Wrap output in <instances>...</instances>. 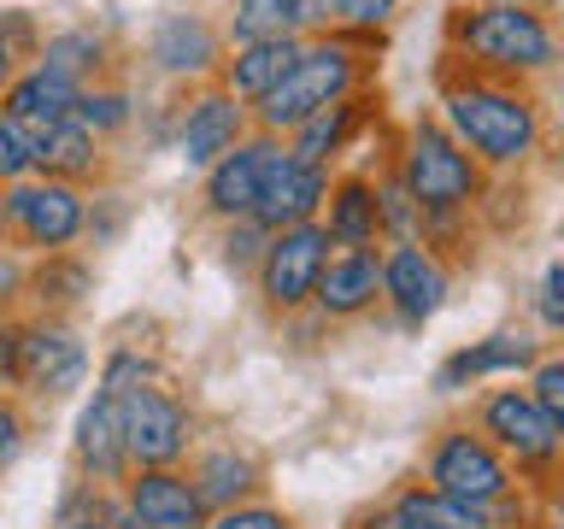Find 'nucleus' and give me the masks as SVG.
<instances>
[{
  "label": "nucleus",
  "mask_w": 564,
  "mask_h": 529,
  "mask_svg": "<svg viewBox=\"0 0 564 529\" xmlns=\"http://www.w3.org/2000/svg\"><path fill=\"white\" fill-rule=\"evenodd\" d=\"M253 136V112L224 95L218 83H200L188 95H176V112H171V153L183 159L188 171H206L236 148V141Z\"/></svg>",
  "instance_id": "13"
},
{
  "label": "nucleus",
  "mask_w": 564,
  "mask_h": 529,
  "mask_svg": "<svg viewBox=\"0 0 564 529\" xmlns=\"http://www.w3.org/2000/svg\"><path fill=\"white\" fill-rule=\"evenodd\" d=\"M329 176L324 165H306L289 141H276V153L264 159V176H259V201H253V224L264 236L276 229H294V224H317V212L329 201Z\"/></svg>",
  "instance_id": "15"
},
{
  "label": "nucleus",
  "mask_w": 564,
  "mask_h": 529,
  "mask_svg": "<svg viewBox=\"0 0 564 529\" xmlns=\"http://www.w3.org/2000/svg\"><path fill=\"white\" fill-rule=\"evenodd\" d=\"M141 53H148V71L159 83H171V88H200V83H218V65H224V24H218V12H206V7H165V12H153V24L148 35H141Z\"/></svg>",
  "instance_id": "9"
},
{
  "label": "nucleus",
  "mask_w": 564,
  "mask_h": 529,
  "mask_svg": "<svg viewBox=\"0 0 564 529\" xmlns=\"http://www.w3.org/2000/svg\"><path fill=\"white\" fill-rule=\"evenodd\" d=\"M529 312H535V330L564 335V259H553L535 277V294H529Z\"/></svg>",
  "instance_id": "40"
},
{
  "label": "nucleus",
  "mask_w": 564,
  "mask_h": 529,
  "mask_svg": "<svg viewBox=\"0 0 564 529\" xmlns=\"http://www.w3.org/2000/svg\"><path fill=\"white\" fill-rule=\"evenodd\" d=\"M18 330H24V312L0 306V395H18Z\"/></svg>",
  "instance_id": "41"
},
{
  "label": "nucleus",
  "mask_w": 564,
  "mask_h": 529,
  "mask_svg": "<svg viewBox=\"0 0 564 529\" xmlns=\"http://www.w3.org/2000/svg\"><path fill=\"white\" fill-rule=\"evenodd\" d=\"M264 229L247 218V224H224L218 229V259H224V271H236V277H247L253 282V271H259V259H264Z\"/></svg>",
  "instance_id": "35"
},
{
  "label": "nucleus",
  "mask_w": 564,
  "mask_h": 529,
  "mask_svg": "<svg viewBox=\"0 0 564 529\" xmlns=\"http://www.w3.org/2000/svg\"><path fill=\"white\" fill-rule=\"evenodd\" d=\"M523 382H529V395L546 406V418L558 423V441H564V347L558 353H541L535 370H529Z\"/></svg>",
  "instance_id": "38"
},
{
  "label": "nucleus",
  "mask_w": 564,
  "mask_h": 529,
  "mask_svg": "<svg viewBox=\"0 0 564 529\" xmlns=\"http://www.w3.org/2000/svg\"><path fill=\"white\" fill-rule=\"evenodd\" d=\"M83 123L88 136H100L106 148H112L118 136H130L135 130V118H141V95L123 77H106V83H88L83 95H77V112H70Z\"/></svg>",
  "instance_id": "29"
},
{
  "label": "nucleus",
  "mask_w": 564,
  "mask_h": 529,
  "mask_svg": "<svg viewBox=\"0 0 564 529\" xmlns=\"http://www.w3.org/2000/svg\"><path fill=\"white\" fill-rule=\"evenodd\" d=\"M18 300H24V259L12 253H0V306H18Z\"/></svg>",
  "instance_id": "44"
},
{
  "label": "nucleus",
  "mask_w": 564,
  "mask_h": 529,
  "mask_svg": "<svg viewBox=\"0 0 564 529\" xmlns=\"http://www.w3.org/2000/svg\"><path fill=\"white\" fill-rule=\"evenodd\" d=\"M470 423L494 441V447H500V458L518 471L523 488H541L546 476L564 471L558 423L546 418V406L535 395H529V382H488V388H476Z\"/></svg>",
  "instance_id": "5"
},
{
  "label": "nucleus",
  "mask_w": 564,
  "mask_h": 529,
  "mask_svg": "<svg viewBox=\"0 0 564 529\" xmlns=\"http://www.w3.org/2000/svg\"><path fill=\"white\" fill-rule=\"evenodd\" d=\"M535 511H541V529H564V471L535 488Z\"/></svg>",
  "instance_id": "43"
},
{
  "label": "nucleus",
  "mask_w": 564,
  "mask_h": 529,
  "mask_svg": "<svg viewBox=\"0 0 564 529\" xmlns=\"http://www.w3.org/2000/svg\"><path fill=\"white\" fill-rule=\"evenodd\" d=\"M30 447V406L18 395H0V483L12 476V465Z\"/></svg>",
  "instance_id": "39"
},
{
  "label": "nucleus",
  "mask_w": 564,
  "mask_h": 529,
  "mask_svg": "<svg viewBox=\"0 0 564 529\" xmlns=\"http://www.w3.org/2000/svg\"><path fill=\"white\" fill-rule=\"evenodd\" d=\"M35 65H47V71H59L65 83H106V77H118V42H112V30L95 24V18H77V24H53L42 35V47H35Z\"/></svg>",
  "instance_id": "22"
},
{
  "label": "nucleus",
  "mask_w": 564,
  "mask_h": 529,
  "mask_svg": "<svg viewBox=\"0 0 564 529\" xmlns=\"http://www.w3.org/2000/svg\"><path fill=\"white\" fill-rule=\"evenodd\" d=\"M224 42L247 47V42H306L312 18L300 0H224L218 7Z\"/></svg>",
  "instance_id": "28"
},
{
  "label": "nucleus",
  "mask_w": 564,
  "mask_h": 529,
  "mask_svg": "<svg viewBox=\"0 0 564 529\" xmlns=\"http://www.w3.org/2000/svg\"><path fill=\"white\" fill-rule=\"evenodd\" d=\"M12 247V224H7V194H0V253Z\"/></svg>",
  "instance_id": "49"
},
{
  "label": "nucleus",
  "mask_w": 564,
  "mask_h": 529,
  "mask_svg": "<svg viewBox=\"0 0 564 529\" xmlns=\"http://www.w3.org/2000/svg\"><path fill=\"white\" fill-rule=\"evenodd\" d=\"M435 118L488 176H511L541 153L546 112L529 83L476 77L465 65H435Z\"/></svg>",
  "instance_id": "1"
},
{
  "label": "nucleus",
  "mask_w": 564,
  "mask_h": 529,
  "mask_svg": "<svg viewBox=\"0 0 564 529\" xmlns=\"http://www.w3.org/2000/svg\"><path fill=\"white\" fill-rule=\"evenodd\" d=\"M24 176H35V130L0 112V188L24 183Z\"/></svg>",
  "instance_id": "36"
},
{
  "label": "nucleus",
  "mask_w": 564,
  "mask_h": 529,
  "mask_svg": "<svg viewBox=\"0 0 564 529\" xmlns=\"http://www.w3.org/2000/svg\"><path fill=\"white\" fill-rule=\"evenodd\" d=\"M35 176H53V183H70L88 194V188L112 183V148L100 136H88L77 118L53 123L47 136H35Z\"/></svg>",
  "instance_id": "24"
},
{
  "label": "nucleus",
  "mask_w": 564,
  "mask_h": 529,
  "mask_svg": "<svg viewBox=\"0 0 564 529\" xmlns=\"http://www.w3.org/2000/svg\"><path fill=\"white\" fill-rule=\"evenodd\" d=\"M300 60V42H247V47H229L224 65H218V88L236 95L247 112L271 95V88L289 77V65Z\"/></svg>",
  "instance_id": "27"
},
{
  "label": "nucleus",
  "mask_w": 564,
  "mask_h": 529,
  "mask_svg": "<svg viewBox=\"0 0 564 529\" xmlns=\"http://www.w3.org/2000/svg\"><path fill=\"white\" fill-rule=\"evenodd\" d=\"M541 353L546 347H541L535 330H518V324L488 330V335H476V342L453 347L447 359L435 365V395L453 400V395H476V388H488V382H518L535 370Z\"/></svg>",
  "instance_id": "14"
},
{
  "label": "nucleus",
  "mask_w": 564,
  "mask_h": 529,
  "mask_svg": "<svg viewBox=\"0 0 564 529\" xmlns=\"http://www.w3.org/2000/svg\"><path fill=\"white\" fill-rule=\"evenodd\" d=\"M329 259V236L324 224H294V229H276L271 241H264V259L253 271V294L259 306L276 317H294L312 306V289H317V271H324Z\"/></svg>",
  "instance_id": "12"
},
{
  "label": "nucleus",
  "mask_w": 564,
  "mask_h": 529,
  "mask_svg": "<svg viewBox=\"0 0 564 529\" xmlns=\"http://www.w3.org/2000/svg\"><path fill=\"white\" fill-rule=\"evenodd\" d=\"M100 518L112 523V529H148V523H141V518H130V511H123V500H118V488H112V494H106V500H100Z\"/></svg>",
  "instance_id": "47"
},
{
  "label": "nucleus",
  "mask_w": 564,
  "mask_h": 529,
  "mask_svg": "<svg viewBox=\"0 0 564 529\" xmlns=\"http://www.w3.org/2000/svg\"><path fill=\"white\" fill-rule=\"evenodd\" d=\"M276 153V136H247L236 141L218 165L200 171V218L206 224H247L253 218V201H259V176H264V159Z\"/></svg>",
  "instance_id": "16"
},
{
  "label": "nucleus",
  "mask_w": 564,
  "mask_h": 529,
  "mask_svg": "<svg viewBox=\"0 0 564 529\" xmlns=\"http://www.w3.org/2000/svg\"><path fill=\"white\" fill-rule=\"evenodd\" d=\"M370 123H382V88H359V95L324 106V112L306 118V123H300V130L289 136V148L306 159V165L341 171V159L365 141Z\"/></svg>",
  "instance_id": "20"
},
{
  "label": "nucleus",
  "mask_w": 564,
  "mask_h": 529,
  "mask_svg": "<svg viewBox=\"0 0 564 529\" xmlns=\"http://www.w3.org/2000/svg\"><path fill=\"white\" fill-rule=\"evenodd\" d=\"M382 306V247H359V253H329L312 289V317L317 324H359Z\"/></svg>",
  "instance_id": "18"
},
{
  "label": "nucleus",
  "mask_w": 564,
  "mask_h": 529,
  "mask_svg": "<svg viewBox=\"0 0 564 529\" xmlns=\"http://www.w3.org/2000/svg\"><path fill=\"white\" fill-rule=\"evenodd\" d=\"M95 282H100L95 259H88L83 247H70V253H47V259H24V300H18V306L42 312V317H70L77 306H88Z\"/></svg>",
  "instance_id": "23"
},
{
  "label": "nucleus",
  "mask_w": 564,
  "mask_h": 529,
  "mask_svg": "<svg viewBox=\"0 0 564 529\" xmlns=\"http://www.w3.org/2000/svg\"><path fill=\"white\" fill-rule=\"evenodd\" d=\"M206 529H300L294 523V511H282L276 500H241V506H229V511H212Z\"/></svg>",
  "instance_id": "37"
},
{
  "label": "nucleus",
  "mask_w": 564,
  "mask_h": 529,
  "mask_svg": "<svg viewBox=\"0 0 564 529\" xmlns=\"http://www.w3.org/2000/svg\"><path fill=\"white\" fill-rule=\"evenodd\" d=\"M423 488L447 494V500H465V506H482L494 511L500 500H511L523 483L518 471L500 458V447L476 430V423H447L441 435H430V447H423Z\"/></svg>",
  "instance_id": "7"
},
{
  "label": "nucleus",
  "mask_w": 564,
  "mask_h": 529,
  "mask_svg": "<svg viewBox=\"0 0 564 529\" xmlns=\"http://www.w3.org/2000/svg\"><path fill=\"white\" fill-rule=\"evenodd\" d=\"M453 300V259L430 241H394L382 247V312L400 330H423L447 312Z\"/></svg>",
  "instance_id": "11"
},
{
  "label": "nucleus",
  "mask_w": 564,
  "mask_h": 529,
  "mask_svg": "<svg viewBox=\"0 0 564 529\" xmlns=\"http://www.w3.org/2000/svg\"><path fill=\"white\" fill-rule=\"evenodd\" d=\"M352 529H423L412 511H405V500L400 494H388V500H377V506H365L359 518H352Z\"/></svg>",
  "instance_id": "42"
},
{
  "label": "nucleus",
  "mask_w": 564,
  "mask_h": 529,
  "mask_svg": "<svg viewBox=\"0 0 564 529\" xmlns=\"http://www.w3.org/2000/svg\"><path fill=\"white\" fill-rule=\"evenodd\" d=\"M130 224H135V201H130V194L112 188V183L88 188V224H83L88 247H118L123 236H130Z\"/></svg>",
  "instance_id": "33"
},
{
  "label": "nucleus",
  "mask_w": 564,
  "mask_h": 529,
  "mask_svg": "<svg viewBox=\"0 0 564 529\" xmlns=\"http://www.w3.org/2000/svg\"><path fill=\"white\" fill-rule=\"evenodd\" d=\"M70 465H77L83 483L95 488H123L130 483V453H123V418L118 400L88 388L77 406V423H70Z\"/></svg>",
  "instance_id": "17"
},
{
  "label": "nucleus",
  "mask_w": 564,
  "mask_h": 529,
  "mask_svg": "<svg viewBox=\"0 0 564 529\" xmlns=\"http://www.w3.org/2000/svg\"><path fill=\"white\" fill-rule=\"evenodd\" d=\"M394 494L405 500V511H412L423 529H500V523H494V511L465 506V500H447V494H435V488H423V483H400Z\"/></svg>",
  "instance_id": "32"
},
{
  "label": "nucleus",
  "mask_w": 564,
  "mask_h": 529,
  "mask_svg": "<svg viewBox=\"0 0 564 529\" xmlns=\"http://www.w3.org/2000/svg\"><path fill=\"white\" fill-rule=\"evenodd\" d=\"M388 35H365V30H324L300 42V60L289 65L271 95L253 106V130L289 141L306 118H317L324 106L377 88V60H382Z\"/></svg>",
  "instance_id": "4"
},
{
  "label": "nucleus",
  "mask_w": 564,
  "mask_h": 529,
  "mask_svg": "<svg viewBox=\"0 0 564 529\" xmlns=\"http://www.w3.org/2000/svg\"><path fill=\"white\" fill-rule=\"evenodd\" d=\"M88 377H95V347L77 330V317L24 312V330H18V400L59 406L70 395H83Z\"/></svg>",
  "instance_id": "6"
},
{
  "label": "nucleus",
  "mask_w": 564,
  "mask_h": 529,
  "mask_svg": "<svg viewBox=\"0 0 564 529\" xmlns=\"http://www.w3.org/2000/svg\"><path fill=\"white\" fill-rule=\"evenodd\" d=\"M388 159H394L400 183L412 188V201L423 212V241H430L435 253H447V259L465 253L470 218L482 212L494 176L476 165L465 148H458L435 112H412V118H405V130H400L394 148H388Z\"/></svg>",
  "instance_id": "2"
},
{
  "label": "nucleus",
  "mask_w": 564,
  "mask_h": 529,
  "mask_svg": "<svg viewBox=\"0 0 564 529\" xmlns=\"http://www.w3.org/2000/svg\"><path fill=\"white\" fill-rule=\"evenodd\" d=\"M77 95H83L77 83H65L59 71H47V65L30 60L18 77L7 83L0 112L18 118V123H24V130H35V136H47L53 123H70V112H77Z\"/></svg>",
  "instance_id": "26"
},
{
  "label": "nucleus",
  "mask_w": 564,
  "mask_h": 529,
  "mask_svg": "<svg viewBox=\"0 0 564 529\" xmlns=\"http://www.w3.org/2000/svg\"><path fill=\"white\" fill-rule=\"evenodd\" d=\"M441 60L465 65L476 77H506L529 83L553 77L564 65V30L553 12L529 7H488V0H458L441 30Z\"/></svg>",
  "instance_id": "3"
},
{
  "label": "nucleus",
  "mask_w": 564,
  "mask_h": 529,
  "mask_svg": "<svg viewBox=\"0 0 564 529\" xmlns=\"http://www.w3.org/2000/svg\"><path fill=\"white\" fill-rule=\"evenodd\" d=\"M118 418H123L130 471H176V465H188L194 447H200V412L188 406V395L176 382L130 388V395L118 400Z\"/></svg>",
  "instance_id": "8"
},
{
  "label": "nucleus",
  "mask_w": 564,
  "mask_h": 529,
  "mask_svg": "<svg viewBox=\"0 0 564 529\" xmlns=\"http://www.w3.org/2000/svg\"><path fill=\"white\" fill-rule=\"evenodd\" d=\"M148 382H171V370H165V359H159L153 347L112 342V347L100 353V370H95V388H100V395L123 400L130 388H148Z\"/></svg>",
  "instance_id": "31"
},
{
  "label": "nucleus",
  "mask_w": 564,
  "mask_h": 529,
  "mask_svg": "<svg viewBox=\"0 0 564 529\" xmlns=\"http://www.w3.org/2000/svg\"><path fill=\"white\" fill-rule=\"evenodd\" d=\"M329 236V253H359V247H382L377 236V188H370V171H335L329 176V201L317 212Z\"/></svg>",
  "instance_id": "25"
},
{
  "label": "nucleus",
  "mask_w": 564,
  "mask_h": 529,
  "mask_svg": "<svg viewBox=\"0 0 564 529\" xmlns=\"http://www.w3.org/2000/svg\"><path fill=\"white\" fill-rule=\"evenodd\" d=\"M183 471H188V483H194V494H200L206 511H229V506L259 500V494H264V465H259V453L247 447V441H236V435L200 441V447L188 453Z\"/></svg>",
  "instance_id": "19"
},
{
  "label": "nucleus",
  "mask_w": 564,
  "mask_h": 529,
  "mask_svg": "<svg viewBox=\"0 0 564 529\" xmlns=\"http://www.w3.org/2000/svg\"><path fill=\"white\" fill-rule=\"evenodd\" d=\"M30 60H24V53H18V42H12V35H7V18H0V95H7V83L18 77V71H24Z\"/></svg>",
  "instance_id": "45"
},
{
  "label": "nucleus",
  "mask_w": 564,
  "mask_h": 529,
  "mask_svg": "<svg viewBox=\"0 0 564 529\" xmlns=\"http://www.w3.org/2000/svg\"><path fill=\"white\" fill-rule=\"evenodd\" d=\"M106 494H112V488H106ZM106 494H100V500H106ZM53 529H112V523L100 518V506H88V511H70V518H53Z\"/></svg>",
  "instance_id": "46"
},
{
  "label": "nucleus",
  "mask_w": 564,
  "mask_h": 529,
  "mask_svg": "<svg viewBox=\"0 0 564 529\" xmlns=\"http://www.w3.org/2000/svg\"><path fill=\"white\" fill-rule=\"evenodd\" d=\"M7 194V224H12V253L18 259H47L83 247L88 224V194L53 176H24V183L0 188Z\"/></svg>",
  "instance_id": "10"
},
{
  "label": "nucleus",
  "mask_w": 564,
  "mask_h": 529,
  "mask_svg": "<svg viewBox=\"0 0 564 529\" xmlns=\"http://www.w3.org/2000/svg\"><path fill=\"white\" fill-rule=\"evenodd\" d=\"M488 7H529V12H553L558 0H488Z\"/></svg>",
  "instance_id": "48"
},
{
  "label": "nucleus",
  "mask_w": 564,
  "mask_h": 529,
  "mask_svg": "<svg viewBox=\"0 0 564 529\" xmlns=\"http://www.w3.org/2000/svg\"><path fill=\"white\" fill-rule=\"evenodd\" d=\"M118 500L148 529H206V518H212L183 465L176 471H130V483L118 488Z\"/></svg>",
  "instance_id": "21"
},
{
  "label": "nucleus",
  "mask_w": 564,
  "mask_h": 529,
  "mask_svg": "<svg viewBox=\"0 0 564 529\" xmlns=\"http://www.w3.org/2000/svg\"><path fill=\"white\" fill-rule=\"evenodd\" d=\"M370 188H377V236H382V247L423 241V212L412 201V188L400 183V171H394V159H388V153H382V165L370 171Z\"/></svg>",
  "instance_id": "30"
},
{
  "label": "nucleus",
  "mask_w": 564,
  "mask_h": 529,
  "mask_svg": "<svg viewBox=\"0 0 564 529\" xmlns=\"http://www.w3.org/2000/svg\"><path fill=\"white\" fill-rule=\"evenodd\" d=\"M405 0H324L329 30H365V35H388V24L400 18Z\"/></svg>",
  "instance_id": "34"
}]
</instances>
